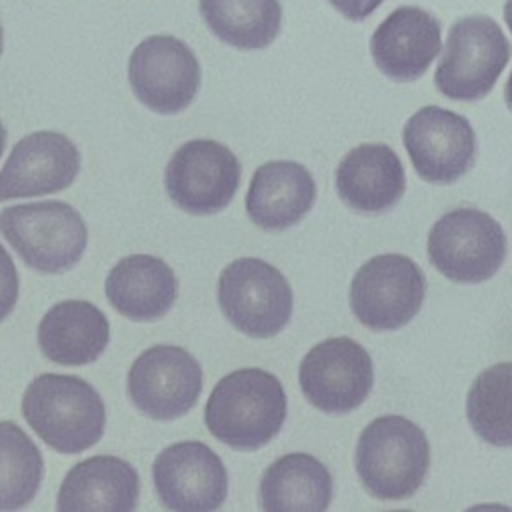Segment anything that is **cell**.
<instances>
[{
  "label": "cell",
  "instance_id": "52a82bcc",
  "mask_svg": "<svg viewBox=\"0 0 512 512\" xmlns=\"http://www.w3.org/2000/svg\"><path fill=\"white\" fill-rule=\"evenodd\" d=\"M426 250L434 268L448 280L478 284L500 270L506 236L490 214L478 208H454L434 222Z\"/></svg>",
  "mask_w": 512,
  "mask_h": 512
},
{
  "label": "cell",
  "instance_id": "484cf974",
  "mask_svg": "<svg viewBox=\"0 0 512 512\" xmlns=\"http://www.w3.org/2000/svg\"><path fill=\"white\" fill-rule=\"evenodd\" d=\"M18 290H20V280H18V270L0 244V322L8 318V314L14 310L16 300H18Z\"/></svg>",
  "mask_w": 512,
  "mask_h": 512
},
{
  "label": "cell",
  "instance_id": "4fadbf2b",
  "mask_svg": "<svg viewBox=\"0 0 512 512\" xmlns=\"http://www.w3.org/2000/svg\"><path fill=\"white\" fill-rule=\"evenodd\" d=\"M404 148L416 174L432 184L460 180L476 160V134L470 122L442 106L414 112L402 130Z\"/></svg>",
  "mask_w": 512,
  "mask_h": 512
},
{
  "label": "cell",
  "instance_id": "3957f363",
  "mask_svg": "<svg viewBox=\"0 0 512 512\" xmlns=\"http://www.w3.org/2000/svg\"><path fill=\"white\" fill-rule=\"evenodd\" d=\"M354 466L370 496L378 500L410 498L430 468L428 436L404 416H378L358 436Z\"/></svg>",
  "mask_w": 512,
  "mask_h": 512
},
{
  "label": "cell",
  "instance_id": "8fae6325",
  "mask_svg": "<svg viewBox=\"0 0 512 512\" xmlns=\"http://www.w3.org/2000/svg\"><path fill=\"white\" fill-rule=\"evenodd\" d=\"M298 382L314 408L326 414H346L358 408L372 390V358L348 336L326 338L302 358Z\"/></svg>",
  "mask_w": 512,
  "mask_h": 512
},
{
  "label": "cell",
  "instance_id": "ba28073f",
  "mask_svg": "<svg viewBox=\"0 0 512 512\" xmlns=\"http://www.w3.org/2000/svg\"><path fill=\"white\" fill-rule=\"evenodd\" d=\"M426 278L404 254H378L364 262L350 284V308L370 330H398L422 308Z\"/></svg>",
  "mask_w": 512,
  "mask_h": 512
},
{
  "label": "cell",
  "instance_id": "f546056e",
  "mask_svg": "<svg viewBox=\"0 0 512 512\" xmlns=\"http://www.w3.org/2000/svg\"><path fill=\"white\" fill-rule=\"evenodd\" d=\"M4 144H6V128H4V124L0 120V156L4 152Z\"/></svg>",
  "mask_w": 512,
  "mask_h": 512
},
{
  "label": "cell",
  "instance_id": "5bb4252c",
  "mask_svg": "<svg viewBox=\"0 0 512 512\" xmlns=\"http://www.w3.org/2000/svg\"><path fill=\"white\" fill-rule=\"evenodd\" d=\"M152 480L160 502L176 512H210L228 496L222 458L204 442H174L158 452Z\"/></svg>",
  "mask_w": 512,
  "mask_h": 512
},
{
  "label": "cell",
  "instance_id": "d6986e66",
  "mask_svg": "<svg viewBox=\"0 0 512 512\" xmlns=\"http://www.w3.org/2000/svg\"><path fill=\"white\" fill-rule=\"evenodd\" d=\"M140 496V478L136 468L118 456L98 454L74 464L64 476L56 510H104L130 512Z\"/></svg>",
  "mask_w": 512,
  "mask_h": 512
},
{
  "label": "cell",
  "instance_id": "d4e9b609",
  "mask_svg": "<svg viewBox=\"0 0 512 512\" xmlns=\"http://www.w3.org/2000/svg\"><path fill=\"white\" fill-rule=\"evenodd\" d=\"M44 478V460L32 438L12 420L0 422V510L32 502Z\"/></svg>",
  "mask_w": 512,
  "mask_h": 512
},
{
  "label": "cell",
  "instance_id": "7a4b0ae2",
  "mask_svg": "<svg viewBox=\"0 0 512 512\" xmlns=\"http://www.w3.org/2000/svg\"><path fill=\"white\" fill-rule=\"evenodd\" d=\"M22 416L40 440L60 454L94 446L106 426V406L98 390L72 374L36 376L24 390Z\"/></svg>",
  "mask_w": 512,
  "mask_h": 512
},
{
  "label": "cell",
  "instance_id": "44dd1931",
  "mask_svg": "<svg viewBox=\"0 0 512 512\" xmlns=\"http://www.w3.org/2000/svg\"><path fill=\"white\" fill-rule=\"evenodd\" d=\"M108 340V318L88 300H62L48 308L38 324L40 352L62 366L96 362Z\"/></svg>",
  "mask_w": 512,
  "mask_h": 512
},
{
  "label": "cell",
  "instance_id": "603a6c76",
  "mask_svg": "<svg viewBox=\"0 0 512 512\" xmlns=\"http://www.w3.org/2000/svg\"><path fill=\"white\" fill-rule=\"evenodd\" d=\"M210 32L238 50H262L280 34V0H198Z\"/></svg>",
  "mask_w": 512,
  "mask_h": 512
},
{
  "label": "cell",
  "instance_id": "4316f807",
  "mask_svg": "<svg viewBox=\"0 0 512 512\" xmlns=\"http://www.w3.org/2000/svg\"><path fill=\"white\" fill-rule=\"evenodd\" d=\"M344 18L360 22L368 18L384 0H328Z\"/></svg>",
  "mask_w": 512,
  "mask_h": 512
},
{
  "label": "cell",
  "instance_id": "9c48e42d",
  "mask_svg": "<svg viewBox=\"0 0 512 512\" xmlns=\"http://www.w3.org/2000/svg\"><path fill=\"white\" fill-rule=\"evenodd\" d=\"M240 174V162L228 146L210 138H196L176 148L168 160L164 188L180 210L210 216L232 202Z\"/></svg>",
  "mask_w": 512,
  "mask_h": 512
},
{
  "label": "cell",
  "instance_id": "e0dca14e",
  "mask_svg": "<svg viewBox=\"0 0 512 512\" xmlns=\"http://www.w3.org/2000/svg\"><path fill=\"white\" fill-rule=\"evenodd\" d=\"M316 182L294 160H270L252 174L246 192L248 218L262 230L280 232L298 224L314 206Z\"/></svg>",
  "mask_w": 512,
  "mask_h": 512
},
{
  "label": "cell",
  "instance_id": "f1b7e54d",
  "mask_svg": "<svg viewBox=\"0 0 512 512\" xmlns=\"http://www.w3.org/2000/svg\"><path fill=\"white\" fill-rule=\"evenodd\" d=\"M504 22L512 32V0H506V4H504Z\"/></svg>",
  "mask_w": 512,
  "mask_h": 512
},
{
  "label": "cell",
  "instance_id": "8992f818",
  "mask_svg": "<svg viewBox=\"0 0 512 512\" xmlns=\"http://www.w3.org/2000/svg\"><path fill=\"white\" fill-rule=\"evenodd\" d=\"M218 304L238 332L252 338H272L290 322L294 294L276 266L242 256L220 272Z\"/></svg>",
  "mask_w": 512,
  "mask_h": 512
},
{
  "label": "cell",
  "instance_id": "277c9868",
  "mask_svg": "<svg viewBox=\"0 0 512 512\" xmlns=\"http://www.w3.org/2000/svg\"><path fill=\"white\" fill-rule=\"evenodd\" d=\"M0 232L20 260L42 274H60L78 264L88 242L80 212L60 200L2 208Z\"/></svg>",
  "mask_w": 512,
  "mask_h": 512
},
{
  "label": "cell",
  "instance_id": "2e32d148",
  "mask_svg": "<svg viewBox=\"0 0 512 512\" xmlns=\"http://www.w3.org/2000/svg\"><path fill=\"white\" fill-rule=\"evenodd\" d=\"M440 48V22L418 6L392 10L370 38L376 68L396 82L418 80Z\"/></svg>",
  "mask_w": 512,
  "mask_h": 512
},
{
  "label": "cell",
  "instance_id": "cb8c5ba5",
  "mask_svg": "<svg viewBox=\"0 0 512 512\" xmlns=\"http://www.w3.org/2000/svg\"><path fill=\"white\" fill-rule=\"evenodd\" d=\"M466 416L484 442L512 446V362H498L474 378L466 396Z\"/></svg>",
  "mask_w": 512,
  "mask_h": 512
},
{
  "label": "cell",
  "instance_id": "30bf717a",
  "mask_svg": "<svg viewBox=\"0 0 512 512\" xmlns=\"http://www.w3.org/2000/svg\"><path fill=\"white\" fill-rule=\"evenodd\" d=\"M200 78L194 50L170 34L144 38L128 58L130 88L156 114H178L188 108L196 98Z\"/></svg>",
  "mask_w": 512,
  "mask_h": 512
},
{
  "label": "cell",
  "instance_id": "7402d4cb",
  "mask_svg": "<svg viewBox=\"0 0 512 512\" xmlns=\"http://www.w3.org/2000/svg\"><path fill=\"white\" fill-rule=\"evenodd\" d=\"M258 496L266 512H322L332 500V476L312 454L290 452L264 470Z\"/></svg>",
  "mask_w": 512,
  "mask_h": 512
},
{
  "label": "cell",
  "instance_id": "ffe728a7",
  "mask_svg": "<svg viewBox=\"0 0 512 512\" xmlns=\"http://www.w3.org/2000/svg\"><path fill=\"white\" fill-rule=\"evenodd\" d=\"M104 292L112 308L122 316L152 322L174 306L178 280L162 258L130 254L112 266L104 282Z\"/></svg>",
  "mask_w": 512,
  "mask_h": 512
},
{
  "label": "cell",
  "instance_id": "7c38bea8",
  "mask_svg": "<svg viewBox=\"0 0 512 512\" xmlns=\"http://www.w3.org/2000/svg\"><path fill=\"white\" fill-rule=\"evenodd\" d=\"M132 404L154 420H174L190 412L202 392L200 362L182 346L156 344L136 356L128 370Z\"/></svg>",
  "mask_w": 512,
  "mask_h": 512
},
{
  "label": "cell",
  "instance_id": "5b68a950",
  "mask_svg": "<svg viewBox=\"0 0 512 512\" xmlns=\"http://www.w3.org/2000/svg\"><path fill=\"white\" fill-rule=\"evenodd\" d=\"M510 52L508 38L492 18L478 14L458 18L448 30L434 84L446 98L480 100L494 88Z\"/></svg>",
  "mask_w": 512,
  "mask_h": 512
},
{
  "label": "cell",
  "instance_id": "ac0fdd59",
  "mask_svg": "<svg viewBox=\"0 0 512 512\" xmlns=\"http://www.w3.org/2000/svg\"><path fill=\"white\" fill-rule=\"evenodd\" d=\"M406 190V174L396 152L380 142L354 146L336 168V192L356 212L394 208Z\"/></svg>",
  "mask_w": 512,
  "mask_h": 512
},
{
  "label": "cell",
  "instance_id": "6da1fadb",
  "mask_svg": "<svg viewBox=\"0 0 512 512\" xmlns=\"http://www.w3.org/2000/svg\"><path fill=\"white\" fill-rule=\"evenodd\" d=\"M288 400L282 382L264 368H238L212 388L204 422L234 450H258L284 426Z\"/></svg>",
  "mask_w": 512,
  "mask_h": 512
},
{
  "label": "cell",
  "instance_id": "4dcf8cb0",
  "mask_svg": "<svg viewBox=\"0 0 512 512\" xmlns=\"http://www.w3.org/2000/svg\"><path fill=\"white\" fill-rule=\"evenodd\" d=\"M2 50H4V30H2V22H0V56H2Z\"/></svg>",
  "mask_w": 512,
  "mask_h": 512
},
{
  "label": "cell",
  "instance_id": "83f0119b",
  "mask_svg": "<svg viewBox=\"0 0 512 512\" xmlns=\"http://www.w3.org/2000/svg\"><path fill=\"white\" fill-rule=\"evenodd\" d=\"M504 100H506L508 110L512 112V72H510V76H508V80L504 84Z\"/></svg>",
  "mask_w": 512,
  "mask_h": 512
},
{
  "label": "cell",
  "instance_id": "9a60e30c",
  "mask_svg": "<svg viewBox=\"0 0 512 512\" xmlns=\"http://www.w3.org/2000/svg\"><path fill=\"white\" fill-rule=\"evenodd\" d=\"M80 150L62 132L38 130L20 138L0 170V202L66 190L80 172Z\"/></svg>",
  "mask_w": 512,
  "mask_h": 512
}]
</instances>
